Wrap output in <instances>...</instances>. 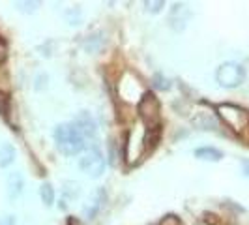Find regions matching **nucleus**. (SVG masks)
<instances>
[{"label":"nucleus","mask_w":249,"mask_h":225,"mask_svg":"<svg viewBox=\"0 0 249 225\" xmlns=\"http://www.w3.org/2000/svg\"><path fill=\"white\" fill-rule=\"evenodd\" d=\"M64 195L66 197H70V199H73V197H77L79 195V191H81V188H79V184L77 182H64Z\"/></svg>","instance_id":"10"},{"label":"nucleus","mask_w":249,"mask_h":225,"mask_svg":"<svg viewBox=\"0 0 249 225\" xmlns=\"http://www.w3.org/2000/svg\"><path fill=\"white\" fill-rule=\"evenodd\" d=\"M215 81L223 88H238L246 81V68L238 62H223L215 72Z\"/></svg>","instance_id":"2"},{"label":"nucleus","mask_w":249,"mask_h":225,"mask_svg":"<svg viewBox=\"0 0 249 225\" xmlns=\"http://www.w3.org/2000/svg\"><path fill=\"white\" fill-rule=\"evenodd\" d=\"M144 6H146V10H148V12L158 13L163 8V2H144Z\"/></svg>","instance_id":"12"},{"label":"nucleus","mask_w":249,"mask_h":225,"mask_svg":"<svg viewBox=\"0 0 249 225\" xmlns=\"http://www.w3.org/2000/svg\"><path fill=\"white\" fill-rule=\"evenodd\" d=\"M242 171L249 178V160H242Z\"/></svg>","instance_id":"13"},{"label":"nucleus","mask_w":249,"mask_h":225,"mask_svg":"<svg viewBox=\"0 0 249 225\" xmlns=\"http://www.w3.org/2000/svg\"><path fill=\"white\" fill-rule=\"evenodd\" d=\"M23 188H25V178L19 171H13L6 178V191H8V197L10 199H17L21 193H23Z\"/></svg>","instance_id":"5"},{"label":"nucleus","mask_w":249,"mask_h":225,"mask_svg":"<svg viewBox=\"0 0 249 225\" xmlns=\"http://www.w3.org/2000/svg\"><path fill=\"white\" fill-rule=\"evenodd\" d=\"M79 167L90 178L101 176L103 171H105V156H103V152L100 149H88L83 154V158L79 160Z\"/></svg>","instance_id":"3"},{"label":"nucleus","mask_w":249,"mask_h":225,"mask_svg":"<svg viewBox=\"0 0 249 225\" xmlns=\"http://www.w3.org/2000/svg\"><path fill=\"white\" fill-rule=\"evenodd\" d=\"M39 197H41V201H43L47 206H51V205L54 203V188L51 186V182H43V184L39 186Z\"/></svg>","instance_id":"9"},{"label":"nucleus","mask_w":249,"mask_h":225,"mask_svg":"<svg viewBox=\"0 0 249 225\" xmlns=\"http://www.w3.org/2000/svg\"><path fill=\"white\" fill-rule=\"evenodd\" d=\"M54 143L64 156H77L85 149V137L79 133L73 122L58 124L54 128Z\"/></svg>","instance_id":"1"},{"label":"nucleus","mask_w":249,"mask_h":225,"mask_svg":"<svg viewBox=\"0 0 249 225\" xmlns=\"http://www.w3.org/2000/svg\"><path fill=\"white\" fill-rule=\"evenodd\" d=\"M0 225H15V220H13L12 216H6L4 220H2V224Z\"/></svg>","instance_id":"14"},{"label":"nucleus","mask_w":249,"mask_h":225,"mask_svg":"<svg viewBox=\"0 0 249 225\" xmlns=\"http://www.w3.org/2000/svg\"><path fill=\"white\" fill-rule=\"evenodd\" d=\"M15 160V149L10 143H4L0 147V167H8Z\"/></svg>","instance_id":"8"},{"label":"nucleus","mask_w":249,"mask_h":225,"mask_svg":"<svg viewBox=\"0 0 249 225\" xmlns=\"http://www.w3.org/2000/svg\"><path fill=\"white\" fill-rule=\"evenodd\" d=\"M103 201H105V191H103V189H98V191L90 197V201H88L87 205L83 206V216L88 218V220L94 218L96 214L100 212L101 206H103Z\"/></svg>","instance_id":"6"},{"label":"nucleus","mask_w":249,"mask_h":225,"mask_svg":"<svg viewBox=\"0 0 249 225\" xmlns=\"http://www.w3.org/2000/svg\"><path fill=\"white\" fill-rule=\"evenodd\" d=\"M152 81H154V87L156 88H161V90H169L171 88V81L167 77H163L161 74H156Z\"/></svg>","instance_id":"11"},{"label":"nucleus","mask_w":249,"mask_h":225,"mask_svg":"<svg viewBox=\"0 0 249 225\" xmlns=\"http://www.w3.org/2000/svg\"><path fill=\"white\" fill-rule=\"evenodd\" d=\"M195 158H199L202 162H219L223 158V152L213 147H200L195 150Z\"/></svg>","instance_id":"7"},{"label":"nucleus","mask_w":249,"mask_h":225,"mask_svg":"<svg viewBox=\"0 0 249 225\" xmlns=\"http://www.w3.org/2000/svg\"><path fill=\"white\" fill-rule=\"evenodd\" d=\"M75 128L79 130V133L85 139H92L96 137V131H98V126H96V120L92 118V114L88 112H79L73 120Z\"/></svg>","instance_id":"4"}]
</instances>
